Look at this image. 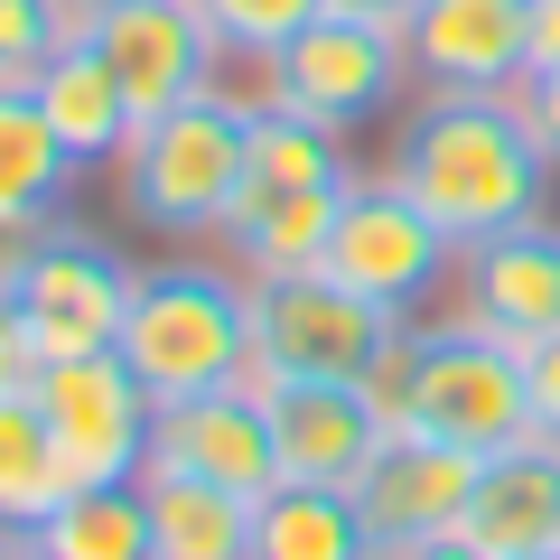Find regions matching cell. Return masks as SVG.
Returning a JSON list of instances; mask_svg holds the SVG:
<instances>
[{
	"label": "cell",
	"instance_id": "15",
	"mask_svg": "<svg viewBox=\"0 0 560 560\" xmlns=\"http://www.w3.org/2000/svg\"><path fill=\"white\" fill-rule=\"evenodd\" d=\"M420 94H514L533 75L523 57V0H420L401 28Z\"/></svg>",
	"mask_w": 560,
	"mask_h": 560
},
{
	"label": "cell",
	"instance_id": "31",
	"mask_svg": "<svg viewBox=\"0 0 560 560\" xmlns=\"http://www.w3.org/2000/svg\"><path fill=\"white\" fill-rule=\"evenodd\" d=\"M523 57H533V75L560 66V0H523Z\"/></svg>",
	"mask_w": 560,
	"mask_h": 560
},
{
	"label": "cell",
	"instance_id": "6",
	"mask_svg": "<svg viewBox=\"0 0 560 560\" xmlns=\"http://www.w3.org/2000/svg\"><path fill=\"white\" fill-rule=\"evenodd\" d=\"M318 271L337 280V290H355V300L393 308V318H430V308L448 300L458 243H448L430 215H420V206L401 197L393 178H364V168H355V187H346L337 224H327Z\"/></svg>",
	"mask_w": 560,
	"mask_h": 560
},
{
	"label": "cell",
	"instance_id": "35",
	"mask_svg": "<svg viewBox=\"0 0 560 560\" xmlns=\"http://www.w3.org/2000/svg\"><path fill=\"white\" fill-rule=\"evenodd\" d=\"M94 10H113V0H75V20H94Z\"/></svg>",
	"mask_w": 560,
	"mask_h": 560
},
{
	"label": "cell",
	"instance_id": "2",
	"mask_svg": "<svg viewBox=\"0 0 560 560\" xmlns=\"http://www.w3.org/2000/svg\"><path fill=\"white\" fill-rule=\"evenodd\" d=\"M374 401L393 430L411 440L467 448V458H495L533 430V401H523V346L467 327L458 308H430V318L401 327L393 364L374 374Z\"/></svg>",
	"mask_w": 560,
	"mask_h": 560
},
{
	"label": "cell",
	"instance_id": "24",
	"mask_svg": "<svg viewBox=\"0 0 560 560\" xmlns=\"http://www.w3.org/2000/svg\"><path fill=\"white\" fill-rule=\"evenodd\" d=\"M66 486H75V477H66L57 440H47L38 401H28V393H0V523H38Z\"/></svg>",
	"mask_w": 560,
	"mask_h": 560
},
{
	"label": "cell",
	"instance_id": "34",
	"mask_svg": "<svg viewBox=\"0 0 560 560\" xmlns=\"http://www.w3.org/2000/svg\"><path fill=\"white\" fill-rule=\"evenodd\" d=\"M0 560H28V523H0Z\"/></svg>",
	"mask_w": 560,
	"mask_h": 560
},
{
	"label": "cell",
	"instance_id": "30",
	"mask_svg": "<svg viewBox=\"0 0 560 560\" xmlns=\"http://www.w3.org/2000/svg\"><path fill=\"white\" fill-rule=\"evenodd\" d=\"M514 103H523V121H533V140L551 150V168H560V66H551V75H523Z\"/></svg>",
	"mask_w": 560,
	"mask_h": 560
},
{
	"label": "cell",
	"instance_id": "22",
	"mask_svg": "<svg viewBox=\"0 0 560 560\" xmlns=\"http://www.w3.org/2000/svg\"><path fill=\"white\" fill-rule=\"evenodd\" d=\"M346 178H355L346 131L290 113V103L253 113V131H243V187H234V197H300V187H346Z\"/></svg>",
	"mask_w": 560,
	"mask_h": 560
},
{
	"label": "cell",
	"instance_id": "37",
	"mask_svg": "<svg viewBox=\"0 0 560 560\" xmlns=\"http://www.w3.org/2000/svg\"><path fill=\"white\" fill-rule=\"evenodd\" d=\"M541 560H560V551H541Z\"/></svg>",
	"mask_w": 560,
	"mask_h": 560
},
{
	"label": "cell",
	"instance_id": "21",
	"mask_svg": "<svg viewBox=\"0 0 560 560\" xmlns=\"http://www.w3.org/2000/svg\"><path fill=\"white\" fill-rule=\"evenodd\" d=\"M150 495V560H253V504L197 477H140Z\"/></svg>",
	"mask_w": 560,
	"mask_h": 560
},
{
	"label": "cell",
	"instance_id": "4",
	"mask_svg": "<svg viewBox=\"0 0 560 560\" xmlns=\"http://www.w3.org/2000/svg\"><path fill=\"white\" fill-rule=\"evenodd\" d=\"M243 131H253V113L224 84L160 121H140L131 150L113 160L131 224H150L160 243H215L224 215H234V187H243Z\"/></svg>",
	"mask_w": 560,
	"mask_h": 560
},
{
	"label": "cell",
	"instance_id": "11",
	"mask_svg": "<svg viewBox=\"0 0 560 560\" xmlns=\"http://www.w3.org/2000/svg\"><path fill=\"white\" fill-rule=\"evenodd\" d=\"M150 467L261 504L280 486V448H271V411H261V393L224 383V393H197V401H160V420H150ZM150 467H140V477H150Z\"/></svg>",
	"mask_w": 560,
	"mask_h": 560
},
{
	"label": "cell",
	"instance_id": "26",
	"mask_svg": "<svg viewBox=\"0 0 560 560\" xmlns=\"http://www.w3.org/2000/svg\"><path fill=\"white\" fill-rule=\"evenodd\" d=\"M75 28V0H0V84H28Z\"/></svg>",
	"mask_w": 560,
	"mask_h": 560
},
{
	"label": "cell",
	"instance_id": "3",
	"mask_svg": "<svg viewBox=\"0 0 560 560\" xmlns=\"http://www.w3.org/2000/svg\"><path fill=\"white\" fill-rule=\"evenodd\" d=\"M121 364L150 401H197L253 374V280L234 261H150L131 280L121 318Z\"/></svg>",
	"mask_w": 560,
	"mask_h": 560
},
{
	"label": "cell",
	"instance_id": "23",
	"mask_svg": "<svg viewBox=\"0 0 560 560\" xmlns=\"http://www.w3.org/2000/svg\"><path fill=\"white\" fill-rule=\"evenodd\" d=\"M75 178H84V168H75V150L47 131L38 94H28V84H0V206H38V215H57V197Z\"/></svg>",
	"mask_w": 560,
	"mask_h": 560
},
{
	"label": "cell",
	"instance_id": "5",
	"mask_svg": "<svg viewBox=\"0 0 560 560\" xmlns=\"http://www.w3.org/2000/svg\"><path fill=\"white\" fill-rule=\"evenodd\" d=\"M393 308L337 290L327 271H290V280H253V374L243 393L261 383H374L401 346Z\"/></svg>",
	"mask_w": 560,
	"mask_h": 560
},
{
	"label": "cell",
	"instance_id": "20",
	"mask_svg": "<svg viewBox=\"0 0 560 560\" xmlns=\"http://www.w3.org/2000/svg\"><path fill=\"white\" fill-rule=\"evenodd\" d=\"M253 560H374L364 504L346 486H271L253 504Z\"/></svg>",
	"mask_w": 560,
	"mask_h": 560
},
{
	"label": "cell",
	"instance_id": "32",
	"mask_svg": "<svg viewBox=\"0 0 560 560\" xmlns=\"http://www.w3.org/2000/svg\"><path fill=\"white\" fill-rule=\"evenodd\" d=\"M327 10H355V20H374V28H411L420 20V0H327Z\"/></svg>",
	"mask_w": 560,
	"mask_h": 560
},
{
	"label": "cell",
	"instance_id": "7",
	"mask_svg": "<svg viewBox=\"0 0 560 560\" xmlns=\"http://www.w3.org/2000/svg\"><path fill=\"white\" fill-rule=\"evenodd\" d=\"M411 94V47L401 28H374L355 10H318L290 47H271V103L327 121V131H364Z\"/></svg>",
	"mask_w": 560,
	"mask_h": 560
},
{
	"label": "cell",
	"instance_id": "10",
	"mask_svg": "<svg viewBox=\"0 0 560 560\" xmlns=\"http://www.w3.org/2000/svg\"><path fill=\"white\" fill-rule=\"evenodd\" d=\"M131 280L140 271L103 234H84V224L57 215V234L38 243V261H28V280H20V318H28L38 364H57V355H113L121 318H131Z\"/></svg>",
	"mask_w": 560,
	"mask_h": 560
},
{
	"label": "cell",
	"instance_id": "33",
	"mask_svg": "<svg viewBox=\"0 0 560 560\" xmlns=\"http://www.w3.org/2000/svg\"><path fill=\"white\" fill-rule=\"evenodd\" d=\"M393 560H486L467 533H440V541H411V551H393Z\"/></svg>",
	"mask_w": 560,
	"mask_h": 560
},
{
	"label": "cell",
	"instance_id": "13",
	"mask_svg": "<svg viewBox=\"0 0 560 560\" xmlns=\"http://www.w3.org/2000/svg\"><path fill=\"white\" fill-rule=\"evenodd\" d=\"M271 411V448H280V486H346L374 467V448L393 440L374 383H261Z\"/></svg>",
	"mask_w": 560,
	"mask_h": 560
},
{
	"label": "cell",
	"instance_id": "36",
	"mask_svg": "<svg viewBox=\"0 0 560 560\" xmlns=\"http://www.w3.org/2000/svg\"><path fill=\"white\" fill-rule=\"evenodd\" d=\"M374 560H393V551H374Z\"/></svg>",
	"mask_w": 560,
	"mask_h": 560
},
{
	"label": "cell",
	"instance_id": "28",
	"mask_svg": "<svg viewBox=\"0 0 560 560\" xmlns=\"http://www.w3.org/2000/svg\"><path fill=\"white\" fill-rule=\"evenodd\" d=\"M523 401H533V430L560 440V337L523 346Z\"/></svg>",
	"mask_w": 560,
	"mask_h": 560
},
{
	"label": "cell",
	"instance_id": "8",
	"mask_svg": "<svg viewBox=\"0 0 560 560\" xmlns=\"http://www.w3.org/2000/svg\"><path fill=\"white\" fill-rule=\"evenodd\" d=\"M28 401H38V420H47V440H57V458H66L75 486H131L150 467V420H160V401L140 393V374L121 355L38 364Z\"/></svg>",
	"mask_w": 560,
	"mask_h": 560
},
{
	"label": "cell",
	"instance_id": "16",
	"mask_svg": "<svg viewBox=\"0 0 560 560\" xmlns=\"http://www.w3.org/2000/svg\"><path fill=\"white\" fill-rule=\"evenodd\" d=\"M458 533L477 541L486 560H541V551H560V440L523 430L514 448L477 458V495H467Z\"/></svg>",
	"mask_w": 560,
	"mask_h": 560
},
{
	"label": "cell",
	"instance_id": "25",
	"mask_svg": "<svg viewBox=\"0 0 560 560\" xmlns=\"http://www.w3.org/2000/svg\"><path fill=\"white\" fill-rule=\"evenodd\" d=\"M197 10L224 38V57H271V47H290L308 20H318L327 0H197Z\"/></svg>",
	"mask_w": 560,
	"mask_h": 560
},
{
	"label": "cell",
	"instance_id": "29",
	"mask_svg": "<svg viewBox=\"0 0 560 560\" xmlns=\"http://www.w3.org/2000/svg\"><path fill=\"white\" fill-rule=\"evenodd\" d=\"M38 383V346H28L20 300H0V393H28Z\"/></svg>",
	"mask_w": 560,
	"mask_h": 560
},
{
	"label": "cell",
	"instance_id": "27",
	"mask_svg": "<svg viewBox=\"0 0 560 560\" xmlns=\"http://www.w3.org/2000/svg\"><path fill=\"white\" fill-rule=\"evenodd\" d=\"M57 234V215H38V206H0V300H20L28 261H38V243Z\"/></svg>",
	"mask_w": 560,
	"mask_h": 560
},
{
	"label": "cell",
	"instance_id": "19",
	"mask_svg": "<svg viewBox=\"0 0 560 560\" xmlns=\"http://www.w3.org/2000/svg\"><path fill=\"white\" fill-rule=\"evenodd\" d=\"M28 560H150V495L131 486H66L28 523Z\"/></svg>",
	"mask_w": 560,
	"mask_h": 560
},
{
	"label": "cell",
	"instance_id": "17",
	"mask_svg": "<svg viewBox=\"0 0 560 560\" xmlns=\"http://www.w3.org/2000/svg\"><path fill=\"white\" fill-rule=\"evenodd\" d=\"M28 94H38V113H47V131L75 150V168H113L121 150H131V103H121V84H113V66H103V47L94 38H66L57 57L28 75Z\"/></svg>",
	"mask_w": 560,
	"mask_h": 560
},
{
	"label": "cell",
	"instance_id": "14",
	"mask_svg": "<svg viewBox=\"0 0 560 560\" xmlns=\"http://www.w3.org/2000/svg\"><path fill=\"white\" fill-rule=\"evenodd\" d=\"M467 495H477V458H467V448H440V440H411V430H393V440L374 448V467L355 477L374 551H411V541L458 533Z\"/></svg>",
	"mask_w": 560,
	"mask_h": 560
},
{
	"label": "cell",
	"instance_id": "18",
	"mask_svg": "<svg viewBox=\"0 0 560 560\" xmlns=\"http://www.w3.org/2000/svg\"><path fill=\"white\" fill-rule=\"evenodd\" d=\"M355 187V178H346ZM346 187H300V197H234V215H224V261H234L243 280H290V271H318L327 253V224H337Z\"/></svg>",
	"mask_w": 560,
	"mask_h": 560
},
{
	"label": "cell",
	"instance_id": "1",
	"mask_svg": "<svg viewBox=\"0 0 560 560\" xmlns=\"http://www.w3.org/2000/svg\"><path fill=\"white\" fill-rule=\"evenodd\" d=\"M383 178L440 224L448 243H486L514 234V224L551 215V150L533 140L514 94H420L393 131V160Z\"/></svg>",
	"mask_w": 560,
	"mask_h": 560
},
{
	"label": "cell",
	"instance_id": "9",
	"mask_svg": "<svg viewBox=\"0 0 560 560\" xmlns=\"http://www.w3.org/2000/svg\"><path fill=\"white\" fill-rule=\"evenodd\" d=\"M75 38L103 47V66H113L131 121L178 113V103L215 94V75H224V38L206 28L197 0H113V10H94Z\"/></svg>",
	"mask_w": 560,
	"mask_h": 560
},
{
	"label": "cell",
	"instance_id": "12",
	"mask_svg": "<svg viewBox=\"0 0 560 560\" xmlns=\"http://www.w3.org/2000/svg\"><path fill=\"white\" fill-rule=\"evenodd\" d=\"M440 308H458L467 327H486V337H504V346L560 337V224L533 215V224H514V234L467 243Z\"/></svg>",
	"mask_w": 560,
	"mask_h": 560
}]
</instances>
